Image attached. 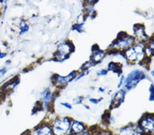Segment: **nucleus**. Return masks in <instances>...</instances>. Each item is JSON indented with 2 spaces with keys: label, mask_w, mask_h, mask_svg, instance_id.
<instances>
[{
  "label": "nucleus",
  "mask_w": 154,
  "mask_h": 135,
  "mask_svg": "<svg viewBox=\"0 0 154 135\" xmlns=\"http://www.w3.org/2000/svg\"><path fill=\"white\" fill-rule=\"evenodd\" d=\"M86 1L88 4L92 5V4H93L94 3H95V2L97 1V0H86Z\"/></svg>",
  "instance_id": "nucleus-25"
},
{
  "label": "nucleus",
  "mask_w": 154,
  "mask_h": 135,
  "mask_svg": "<svg viewBox=\"0 0 154 135\" xmlns=\"http://www.w3.org/2000/svg\"><path fill=\"white\" fill-rule=\"evenodd\" d=\"M40 100H41L42 106L44 107V109H48L53 100V94H52L50 89L47 88L41 93Z\"/></svg>",
  "instance_id": "nucleus-10"
},
{
  "label": "nucleus",
  "mask_w": 154,
  "mask_h": 135,
  "mask_svg": "<svg viewBox=\"0 0 154 135\" xmlns=\"http://www.w3.org/2000/svg\"><path fill=\"white\" fill-rule=\"evenodd\" d=\"M73 45L69 41H64L60 43L57 46L56 51L54 55L55 60L58 61L65 60L73 51Z\"/></svg>",
  "instance_id": "nucleus-5"
},
{
  "label": "nucleus",
  "mask_w": 154,
  "mask_h": 135,
  "mask_svg": "<svg viewBox=\"0 0 154 135\" xmlns=\"http://www.w3.org/2000/svg\"><path fill=\"white\" fill-rule=\"evenodd\" d=\"M126 95V90L125 89H120L118 92L115 93V94L113 95L112 99L111 106L113 108H116L120 106L124 102Z\"/></svg>",
  "instance_id": "nucleus-11"
},
{
  "label": "nucleus",
  "mask_w": 154,
  "mask_h": 135,
  "mask_svg": "<svg viewBox=\"0 0 154 135\" xmlns=\"http://www.w3.org/2000/svg\"><path fill=\"white\" fill-rule=\"evenodd\" d=\"M142 128L143 132L153 134L154 133V115H146L143 116L138 124Z\"/></svg>",
  "instance_id": "nucleus-6"
},
{
  "label": "nucleus",
  "mask_w": 154,
  "mask_h": 135,
  "mask_svg": "<svg viewBox=\"0 0 154 135\" xmlns=\"http://www.w3.org/2000/svg\"><path fill=\"white\" fill-rule=\"evenodd\" d=\"M143 131L138 124H129L119 130V135H143Z\"/></svg>",
  "instance_id": "nucleus-9"
},
{
  "label": "nucleus",
  "mask_w": 154,
  "mask_h": 135,
  "mask_svg": "<svg viewBox=\"0 0 154 135\" xmlns=\"http://www.w3.org/2000/svg\"><path fill=\"white\" fill-rule=\"evenodd\" d=\"M86 127L82 122L73 120L71 124V133L73 134H80L85 132Z\"/></svg>",
  "instance_id": "nucleus-12"
},
{
  "label": "nucleus",
  "mask_w": 154,
  "mask_h": 135,
  "mask_svg": "<svg viewBox=\"0 0 154 135\" xmlns=\"http://www.w3.org/2000/svg\"><path fill=\"white\" fill-rule=\"evenodd\" d=\"M6 72H7L6 66L2 68L1 69H0V79H1L2 78H3V77L5 75H6Z\"/></svg>",
  "instance_id": "nucleus-24"
},
{
  "label": "nucleus",
  "mask_w": 154,
  "mask_h": 135,
  "mask_svg": "<svg viewBox=\"0 0 154 135\" xmlns=\"http://www.w3.org/2000/svg\"><path fill=\"white\" fill-rule=\"evenodd\" d=\"M83 107H84V108H85V109H87V110H89V109H90V107H89V106H88V105H86V104H84V105H83Z\"/></svg>",
  "instance_id": "nucleus-29"
},
{
  "label": "nucleus",
  "mask_w": 154,
  "mask_h": 135,
  "mask_svg": "<svg viewBox=\"0 0 154 135\" xmlns=\"http://www.w3.org/2000/svg\"><path fill=\"white\" fill-rule=\"evenodd\" d=\"M79 135H93V134H92L91 132H84Z\"/></svg>",
  "instance_id": "nucleus-27"
},
{
  "label": "nucleus",
  "mask_w": 154,
  "mask_h": 135,
  "mask_svg": "<svg viewBox=\"0 0 154 135\" xmlns=\"http://www.w3.org/2000/svg\"><path fill=\"white\" fill-rule=\"evenodd\" d=\"M146 75L143 70L135 69L128 74L125 78L124 87L125 90H131L136 87L143 80L145 79Z\"/></svg>",
  "instance_id": "nucleus-4"
},
{
  "label": "nucleus",
  "mask_w": 154,
  "mask_h": 135,
  "mask_svg": "<svg viewBox=\"0 0 154 135\" xmlns=\"http://www.w3.org/2000/svg\"><path fill=\"white\" fill-rule=\"evenodd\" d=\"M125 77H124L123 75H122L120 77V79H119V83L117 85L118 89H120V88H121V87H122L123 85H124V83H125Z\"/></svg>",
  "instance_id": "nucleus-21"
},
{
  "label": "nucleus",
  "mask_w": 154,
  "mask_h": 135,
  "mask_svg": "<svg viewBox=\"0 0 154 135\" xmlns=\"http://www.w3.org/2000/svg\"><path fill=\"white\" fill-rule=\"evenodd\" d=\"M83 26H84V23H78V24H75V25L73 26V30L79 31V30H81L82 28H83Z\"/></svg>",
  "instance_id": "nucleus-23"
},
{
  "label": "nucleus",
  "mask_w": 154,
  "mask_h": 135,
  "mask_svg": "<svg viewBox=\"0 0 154 135\" xmlns=\"http://www.w3.org/2000/svg\"><path fill=\"white\" fill-rule=\"evenodd\" d=\"M134 37L138 43L144 44L149 40V37L146 35L145 28L143 25L136 24L134 27Z\"/></svg>",
  "instance_id": "nucleus-8"
},
{
  "label": "nucleus",
  "mask_w": 154,
  "mask_h": 135,
  "mask_svg": "<svg viewBox=\"0 0 154 135\" xmlns=\"http://www.w3.org/2000/svg\"><path fill=\"white\" fill-rule=\"evenodd\" d=\"M31 135H53V132L49 125L43 124L32 132Z\"/></svg>",
  "instance_id": "nucleus-14"
},
{
  "label": "nucleus",
  "mask_w": 154,
  "mask_h": 135,
  "mask_svg": "<svg viewBox=\"0 0 154 135\" xmlns=\"http://www.w3.org/2000/svg\"><path fill=\"white\" fill-rule=\"evenodd\" d=\"M71 120L68 117H57L52 122L51 130L54 135H68L71 132Z\"/></svg>",
  "instance_id": "nucleus-3"
},
{
  "label": "nucleus",
  "mask_w": 154,
  "mask_h": 135,
  "mask_svg": "<svg viewBox=\"0 0 154 135\" xmlns=\"http://www.w3.org/2000/svg\"><path fill=\"white\" fill-rule=\"evenodd\" d=\"M149 100L150 102L154 101V85L153 84H151L149 87Z\"/></svg>",
  "instance_id": "nucleus-17"
},
{
  "label": "nucleus",
  "mask_w": 154,
  "mask_h": 135,
  "mask_svg": "<svg viewBox=\"0 0 154 135\" xmlns=\"http://www.w3.org/2000/svg\"><path fill=\"white\" fill-rule=\"evenodd\" d=\"M29 29V25L25 20H21L19 25V30L20 35H23L24 34L28 32Z\"/></svg>",
  "instance_id": "nucleus-15"
},
{
  "label": "nucleus",
  "mask_w": 154,
  "mask_h": 135,
  "mask_svg": "<svg viewBox=\"0 0 154 135\" xmlns=\"http://www.w3.org/2000/svg\"><path fill=\"white\" fill-rule=\"evenodd\" d=\"M77 76V72L73 71L69 74L66 76H60L59 75H55L54 76V78H52L54 85H56L57 87H63L65 86L71 82L72 81L75 80Z\"/></svg>",
  "instance_id": "nucleus-7"
},
{
  "label": "nucleus",
  "mask_w": 154,
  "mask_h": 135,
  "mask_svg": "<svg viewBox=\"0 0 154 135\" xmlns=\"http://www.w3.org/2000/svg\"><path fill=\"white\" fill-rule=\"evenodd\" d=\"M97 135H111L109 132H101V133H99Z\"/></svg>",
  "instance_id": "nucleus-28"
},
{
  "label": "nucleus",
  "mask_w": 154,
  "mask_h": 135,
  "mask_svg": "<svg viewBox=\"0 0 154 135\" xmlns=\"http://www.w3.org/2000/svg\"><path fill=\"white\" fill-rule=\"evenodd\" d=\"M108 74V70L106 69H104V68H102V69H100L97 72V75L98 77H103V76L107 75Z\"/></svg>",
  "instance_id": "nucleus-20"
},
{
  "label": "nucleus",
  "mask_w": 154,
  "mask_h": 135,
  "mask_svg": "<svg viewBox=\"0 0 154 135\" xmlns=\"http://www.w3.org/2000/svg\"><path fill=\"white\" fill-rule=\"evenodd\" d=\"M88 72H89L88 70H84L82 72L79 73L78 75L76 76V77H75V80H74V81H78L80 80L81 78H82L83 77H85V76H86L87 75H88Z\"/></svg>",
  "instance_id": "nucleus-16"
},
{
  "label": "nucleus",
  "mask_w": 154,
  "mask_h": 135,
  "mask_svg": "<svg viewBox=\"0 0 154 135\" xmlns=\"http://www.w3.org/2000/svg\"><path fill=\"white\" fill-rule=\"evenodd\" d=\"M105 52L103 51L100 50V49L98 48L97 50H94L93 53H92L90 61L93 63V65L100 63L105 57Z\"/></svg>",
  "instance_id": "nucleus-13"
},
{
  "label": "nucleus",
  "mask_w": 154,
  "mask_h": 135,
  "mask_svg": "<svg viewBox=\"0 0 154 135\" xmlns=\"http://www.w3.org/2000/svg\"><path fill=\"white\" fill-rule=\"evenodd\" d=\"M88 101L90 103L93 104H99V103H100L101 101H102V98H89Z\"/></svg>",
  "instance_id": "nucleus-18"
},
{
  "label": "nucleus",
  "mask_w": 154,
  "mask_h": 135,
  "mask_svg": "<svg viewBox=\"0 0 154 135\" xmlns=\"http://www.w3.org/2000/svg\"><path fill=\"white\" fill-rule=\"evenodd\" d=\"M135 43L134 37L125 34L124 35H119L114 40L109 48L115 52H124L134 44H135Z\"/></svg>",
  "instance_id": "nucleus-2"
},
{
  "label": "nucleus",
  "mask_w": 154,
  "mask_h": 135,
  "mask_svg": "<svg viewBox=\"0 0 154 135\" xmlns=\"http://www.w3.org/2000/svg\"><path fill=\"white\" fill-rule=\"evenodd\" d=\"M83 99H84V98L82 96H77V97H75V98H73V104H75V105L82 104Z\"/></svg>",
  "instance_id": "nucleus-19"
},
{
  "label": "nucleus",
  "mask_w": 154,
  "mask_h": 135,
  "mask_svg": "<svg viewBox=\"0 0 154 135\" xmlns=\"http://www.w3.org/2000/svg\"><path fill=\"white\" fill-rule=\"evenodd\" d=\"M151 75H152L153 77H154V68L153 69V70L151 71Z\"/></svg>",
  "instance_id": "nucleus-30"
},
{
  "label": "nucleus",
  "mask_w": 154,
  "mask_h": 135,
  "mask_svg": "<svg viewBox=\"0 0 154 135\" xmlns=\"http://www.w3.org/2000/svg\"><path fill=\"white\" fill-rule=\"evenodd\" d=\"M98 91L100 93H104L105 92V89H104V88H103V87H99V89H98Z\"/></svg>",
  "instance_id": "nucleus-26"
},
{
  "label": "nucleus",
  "mask_w": 154,
  "mask_h": 135,
  "mask_svg": "<svg viewBox=\"0 0 154 135\" xmlns=\"http://www.w3.org/2000/svg\"><path fill=\"white\" fill-rule=\"evenodd\" d=\"M60 105L63 107L65 108L66 109H69V110H71L72 109V106L70 103L69 102H60Z\"/></svg>",
  "instance_id": "nucleus-22"
},
{
  "label": "nucleus",
  "mask_w": 154,
  "mask_h": 135,
  "mask_svg": "<svg viewBox=\"0 0 154 135\" xmlns=\"http://www.w3.org/2000/svg\"><path fill=\"white\" fill-rule=\"evenodd\" d=\"M126 60L131 63L143 62L146 57L145 46L144 44L135 43L124 51Z\"/></svg>",
  "instance_id": "nucleus-1"
}]
</instances>
